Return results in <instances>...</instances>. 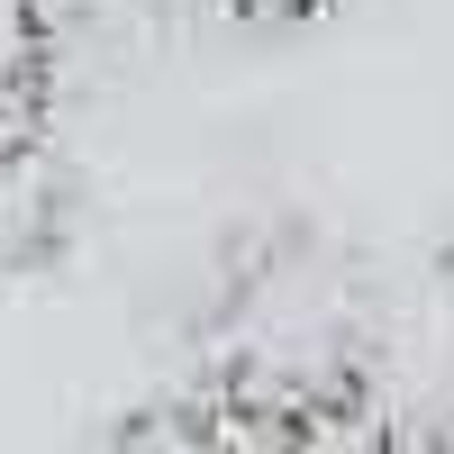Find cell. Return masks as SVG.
I'll use <instances>...</instances> for the list:
<instances>
[{
  "instance_id": "obj_1",
  "label": "cell",
  "mask_w": 454,
  "mask_h": 454,
  "mask_svg": "<svg viewBox=\"0 0 454 454\" xmlns=\"http://www.w3.org/2000/svg\"><path fill=\"white\" fill-rule=\"evenodd\" d=\"M200 409L237 454H336L391 419V291L309 218L227 246L200 309Z\"/></svg>"
},
{
  "instance_id": "obj_2",
  "label": "cell",
  "mask_w": 454,
  "mask_h": 454,
  "mask_svg": "<svg viewBox=\"0 0 454 454\" xmlns=\"http://www.w3.org/2000/svg\"><path fill=\"white\" fill-rule=\"evenodd\" d=\"M82 246V173L55 128L0 137V282H36Z\"/></svg>"
},
{
  "instance_id": "obj_3",
  "label": "cell",
  "mask_w": 454,
  "mask_h": 454,
  "mask_svg": "<svg viewBox=\"0 0 454 454\" xmlns=\"http://www.w3.org/2000/svg\"><path fill=\"white\" fill-rule=\"evenodd\" d=\"M73 27L64 0H0V137H36L64 109Z\"/></svg>"
},
{
  "instance_id": "obj_4",
  "label": "cell",
  "mask_w": 454,
  "mask_h": 454,
  "mask_svg": "<svg viewBox=\"0 0 454 454\" xmlns=\"http://www.w3.org/2000/svg\"><path fill=\"white\" fill-rule=\"evenodd\" d=\"M200 27L246 36V46H291V36H318L346 0H182Z\"/></svg>"
},
{
  "instance_id": "obj_5",
  "label": "cell",
  "mask_w": 454,
  "mask_h": 454,
  "mask_svg": "<svg viewBox=\"0 0 454 454\" xmlns=\"http://www.w3.org/2000/svg\"><path fill=\"white\" fill-rule=\"evenodd\" d=\"M91 454H237V436H227L200 400H182V409H137V419L109 427Z\"/></svg>"
}]
</instances>
